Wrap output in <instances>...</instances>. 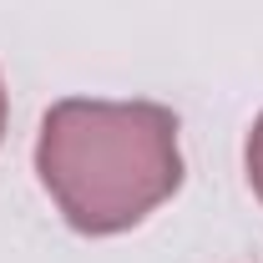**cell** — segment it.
<instances>
[{
  "instance_id": "obj_2",
  "label": "cell",
  "mask_w": 263,
  "mask_h": 263,
  "mask_svg": "<svg viewBox=\"0 0 263 263\" xmlns=\"http://www.w3.org/2000/svg\"><path fill=\"white\" fill-rule=\"evenodd\" d=\"M248 182H253V193L263 197V117L253 122V132H248Z\"/></svg>"
},
{
  "instance_id": "obj_3",
  "label": "cell",
  "mask_w": 263,
  "mask_h": 263,
  "mask_svg": "<svg viewBox=\"0 0 263 263\" xmlns=\"http://www.w3.org/2000/svg\"><path fill=\"white\" fill-rule=\"evenodd\" d=\"M0 137H5V86H0Z\"/></svg>"
},
{
  "instance_id": "obj_1",
  "label": "cell",
  "mask_w": 263,
  "mask_h": 263,
  "mask_svg": "<svg viewBox=\"0 0 263 263\" xmlns=\"http://www.w3.org/2000/svg\"><path fill=\"white\" fill-rule=\"evenodd\" d=\"M35 172L76 233H127L182 182L177 117L157 101H56L35 137Z\"/></svg>"
}]
</instances>
